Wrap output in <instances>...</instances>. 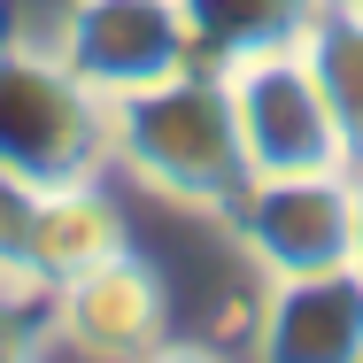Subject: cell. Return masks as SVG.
Masks as SVG:
<instances>
[{
    "instance_id": "obj_4",
    "label": "cell",
    "mask_w": 363,
    "mask_h": 363,
    "mask_svg": "<svg viewBox=\"0 0 363 363\" xmlns=\"http://www.w3.org/2000/svg\"><path fill=\"white\" fill-rule=\"evenodd\" d=\"M224 93H232L247 178H263V170H348V147L333 132L317 70L301 62V39L224 62Z\"/></svg>"
},
{
    "instance_id": "obj_13",
    "label": "cell",
    "mask_w": 363,
    "mask_h": 363,
    "mask_svg": "<svg viewBox=\"0 0 363 363\" xmlns=\"http://www.w3.org/2000/svg\"><path fill=\"white\" fill-rule=\"evenodd\" d=\"M348 263L363 271V170H356V255H348Z\"/></svg>"
},
{
    "instance_id": "obj_6",
    "label": "cell",
    "mask_w": 363,
    "mask_h": 363,
    "mask_svg": "<svg viewBox=\"0 0 363 363\" xmlns=\"http://www.w3.org/2000/svg\"><path fill=\"white\" fill-rule=\"evenodd\" d=\"M55 55L101 101L140 93V85H155V77L194 62L186 23H178V0H70L62 23H55Z\"/></svg>"
},
{
    "instance_id": "obj_7",
    "label": "cell",
    "mask_w": 363,
    "mask_h": 363,
    "mask_svg": "<svg viewBox=\"0 0 363 363\" xmlns=\"http://www.w3.org/2000/svg\"><path fill=\"white\" fill-rule=\"evenodd\" d=\"M255 348L271 363H363V271H301L271 279L255 309Z\"/></svg>"
},
{
    "instance_id": "obj_3",
    "label": "cell",
    "mask_w": 363,
    "mask_h": 363,
    "mask_svg": "<svg viewBox=\"0 0 363 363\" xmlns=\"http://www.w3.org/2000/svg\"><path fill=\"white\" fill-rule=\"evenodd\" d=\"M224 224L263 279L340 271L356 255V170H263L232 194Z\"/></svg>"
},
{
    "instance_id": "obj_14",
    "label": "cell",
    "mask_w": 363,
    "mask_h": 363,
    "mask_svg": "<svg viewBox=\"0 0 363 363\" xmlns=\"http://www.w3.org/2000/svg\"><path fill=\"white\" fill-rule=\"evenodd\" d=\"M356 8H363V0H356Z\"/></svg>"
},
{
    "instance_id": "obj_2",
    "label": "cell",
    "mask_w": 363,
    "mask_h": 363,
    "mask_svg": "<svg viewBox=\"0 0 363 363\" xmlns=\"http://www.w3.org/2000/svg\"><path fill=\"white\" fill-rule=\"evenodd\" d=\"M0 170L23 186L108 170V101L55 55V39H0Z\"/></svg>"
},
{
    "instance_id": "obj_5",
    "label": "cell",
    "mask_w": 363,
    "mask_h": 363,
    "mask_svg": "<svg viewBox=\"0 0 363 363\" xmlns=\"http://www.w3.org/2000/svg\"><path fill=\"white\" fill-rule=\"evenodd\" d=\"M47 348L70 356H101V363H132L170 348V294L155 279V263H140L132 247L93 263L85 279L47 294Z\"/></svg>"
},
{
    "instance_id": "obj_11",
    "label": "cell",
    "mask_w": 363,
    "mask_h": 363,
    "mask_svg": "<svg viewBox=\"0 0 363 363\" xmlns=\"http://www.w3.org/2000/svg\"><path fill=\"white\" fill-rule=\"evenodd\" d=\"M31 201H39V186H23L16 170H0V286H23V247H31Z\"/></svg>"
},
{
    "instance_id": "obj_9",
    "label": "cell",
    "mask_w": 363,
    "mask_h": 363,
    "mask_svg": "<svg viewBox=\"0 0 363 363\" xmlns=\"http://www.w3.org/2000/svg\"><path fill=\"white\" fill-rule=\"evenodd\" d=\"M301 62L317 70V93L333 108V132L348 147V170H363V8L317 0L301 23Z\"/></svg>"
},
{
    "instance_id": "obj_1",
    "label": "cell",
    "mask_w": 363,
    "mask_h": 363,
    "mask_svg": "<svg viewBox=\"0 0 363 363\" xmlns=\"http://www.w3.org/2000/svg\"><path fill=\"white\" fill-rule=\"evenodd\" d=\"M108 162L147 186L170 209L224 217L232 194L247 186V155L232 124V93L217 62H186V70L155 77L140 93L108 101Z\"/></svg>"
},
{
    "instance_id": "obj_8",
    "label": "cell",
    "mask_w": 363,
    "mask_h": 363,
    "mask_svg": "<svg viewBox=\"0 0 363 363\" xmlns=\"http://www.w3.org/2000/svg\"><path fill=\"white\" fill-rule=\"evenodd\" d=\"M124 247H132V224L116 209V194L101 178H62V186H39V201H31L23 279H31V294H55Z\"/></svg>"
},
{
    "instance_id": "obj_10",
    "label": "cell",
    "mask_w": 363,
    "mask_h": 363,
    "mask_svg": "<svg viewBox=\"0 0 363 363\" xmlns=\"http://www.w3.org/2000/svg\"><path fill=\"white\" fill-rule=\"evenodd\" d=\"M317 0H178V23H186V47L194 62H240V55H263V47H294L301 23H309Z\"/></svg>"
},
{
    "instance_id": "obj_12",
    "label": "cell",
    "mask_w": 363,
    "mask_h": 363,
    "mask_svg": "<svg viewBox=\"0 0 363 363\" xmlns=\"http://www.w3.org/2000/svg\"><path fill=\"white\" fill-rule=\"evenodd\" d=\"M39 348H47V294L0 286V363L39 356Z\"/></svg>"
}]
</instances>
